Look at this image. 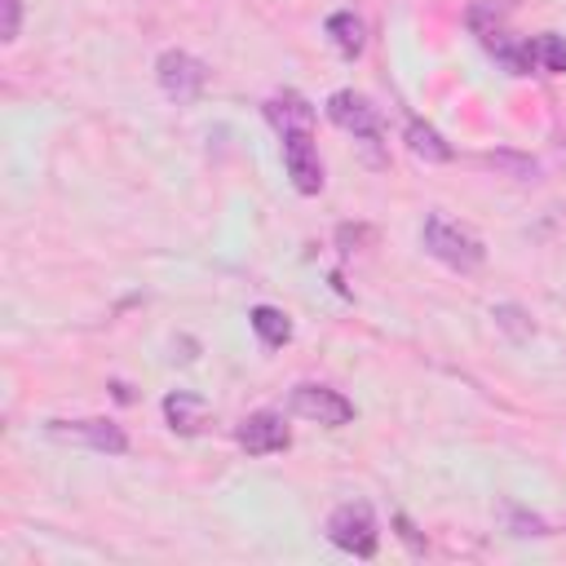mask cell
<instances>
[{
	"instance_id": "cell-11",
	"label": "cell",
	"mask_w": 566,
	"mask_h": 566,
	"mask_svg": "<svg viewBox=\"0 0 566 566\" xmlns=\"http://www.w3.org/2000/svg\"><path fill=\"white\" fill-rule=\"evenodd\" d=\"M208 416H212V407H208L199 394L177 389V394L164 398V420H168L172 433H199V429L208 424Z\"/></svg>"
},
{
	"instance_id": "cell-2",
	"label": "cell",
	"mask_w": 566,
	"mask_h": 566,
	"mask_svg": "<svg viewBox=\"0 0 566 566\" xmlns=\"http://www.w3.org/2000/svg\"><path fill=\"white\" fill-rule=\"evenodd\" d=\"M469 27H473V35L495 53V62H504L509 75H531V66H535V44L522 40V35H513V31L504 27V13H500L491 0L469 4Z\"/></svg>"
},
{
	"instance_id": "cell-6",
	"label": "cell",
	"mask_w": 566,
	"mask_h": 566,
	"mask_svg": "<svg viewBox=\"0 0 566 566\" xmlns=\"http://www.w3.org/2000/svg\"><path fill=\"white\" fill-rule=\"evenodd\" d=\"M292 411L305 416V420H314V424H327V429L354 420V402L345 394L327 389V385H296L292 389Z\"/></svg>"
},
{
	"instance_id": "cell-13",
	"label": "cell",
	"mask_w": 566,
	"mask_h": 566,
	"mask_svg": "<svg viewBox=\"0 0 566 566\" xmlns=\"http://www.w3.org/2000/svg\"><path fill=\"white\" fill-rule=\"evenodd\" d=\"M248 323H252V332H256L270 349H279V345L292 340V323H287V314L274 310V305H256V310L248 314Z\"/></svg>"
},
{
	"instance_id": "cell-12",
	"label": "cell",
	"mask_w": 566,
	"mask_h": 566,
	"mask_svg": "<svg viewBox=\"0 0 566 566\" xmlns=\"http://www.w3.org/2000/svg\"><path fill=\"white\" fill-rule=\"evenodd\" d=\"M402 137H407V150L420 155L424 164H447V159H451V146L442 142V133H438L433 124H424V119H407Z\"/></svg>"
},
{
	"instance_id": "cell-14",
	"label": "cell",
	"mask_w": 566,
	"mask_h": 566,
	"mask_svg": "<svg viewBox=\"0 0 566 566\" xmlns=\"http://www.w3.org/2000/svg\"><path fill=\"white\" fill-rule=\"evenodd\" d=\"M327 35H332V44H336L345 57H358V53H363V18H358V13H349V9L332 13V18H327Z\"/></svg>"
},
{
	"instance_id": "cell-1",
	"label": "cell",
	"mask_w": 566,
	"mask_h": 566,
	"mask_svg": "<svg viewBox=\"0 0 566 566\" xmlns=\"http://www.w3.org/2000/svg\"><path fill=\"white\" fill-rule=\"evenodd\" d=\"M420 243H424L429 256H438L442 265H451V270H460V274H469V270H478V265L486 261L482 239H478L469 226L451 221L447 212H429V217H424Z\"/></svg>"
},
{
	"instance_id": "cell-9",
	"label": "cell",
	"mask_w": 566,
	"mask_h": 566,
	"mask_svg": "<svg viewBox=\"0 0 566 566\" xmlns=\"http://www.w3.org/2000/svg\"><path fill=\"white\" fill-rule=\"evenodd\" d=\"M234 438H239V447H243L248 455H274V451H287V447H292V429H287L283 416H274V411H252V416H243L239 429H234Z\"/></svg>"
},
{
	"instance_id": "cell-8",
	"label": "cell",
	"mask_w": 566,
	"mask_h": 566,
	"mask_svg": "<svg viewBox=\"0 0 566 566\" xmlns=\"http://www.w3.org/2000/svg\"><path fill=\"white\" fill-rule=\"evenodd\" d=\"M283 164H287V177L301 195L323 190V159H318L314 133H283Z\"/></svg>"
},
{
	"instance_id": "cell-3",
	"label": "cell",
	"mask_w": 566,
	"mask_h": 566,
	"mask_svg": "<svg viewBox=\"0 0 566 566\" xmlns=\"http://www.w3.org/2000/svg\"><path fill=\"white\" fill-rule=\"evenodd\" d=\"M327 539H332L336 548L354 553V557H371V553H376V539H380L371 504H367V500H349V504L332 509V517H327Z\"/></svg>"
},
{
	"instance_id": "cell-7",
	"label": "cell",
	"mask_w": 566,
	"mask_h": 566,
	"mask_svg": "<svg viewBox=\"0 0 566 566\" xmlns=\"http://www.w3.org/2000/svg\"><path fill=\"white\" fill-rule=\"evenodd\" d=\"M327 119H332L336 128L363 137V142H376V137H380V115H376V106H371L363 93H354V88H336V93L327 97Z\"/></svg>"
},
{
	"instance_id": "cell-15",
	"label": "cell",
	"mask_w": 566,
	"mask_h": 566,
	"mask_svg": "<svg viewBox=\"0 0 566 566\" xmlns=\"http://www.w3.org/2000/svg\"><path fill=\"white\" fill-rule=\"evenodd\" d=\"M531 44H535V66H544L548 75H566V35L544 31Z\"/></svg>"
},
{
	"instance_id": "cell-4",
	"label": "cell",
	"mask_w": 566,
	"mask_h": 566,
	"mask_svg": "<svg viewBox=\"0 0 566 566\" xmlns=\"http://www.w3.org/2000/svg\"><path fill=\"white\" fill-rule=\"evenodd\" d=\"M155 80H159V88H164L177 106H186V102H195V97L203 93L208 66H203L195 53H186V49H164V53L155 57Z\"/></svg>"
},
{
	"instance_id": "cell-5",
	"label": "cell",
	"mask_w": 566,
	"mask_h": 566,
	"mask_svg": "<svg viewBox=\"0 0 566 566\" xmlns=\"http://www.w3.org/2000/svg\"><path fill=\"white\" fill-rule=\"evenodd\" d=\"M44 433L57 438V442H71V447L102 451V455H124L128 451V438L115 420H49Z\"/></svg>"
},
{
	"instance_id": "cell-10",
	"label": "cell",
	"mask_w": 566,
	"mask_h": 566,
	"mask_svg": "<svg viewBox=\"0 0 566 566\" xmlns=\"http://www.w3.org/2000/svg\"><path fill=\"white\" fill-rule=\"evenodd\" d=\"M265 119L279 128V137L283 133H310L314 128V106L301 97V93H274V97H265Z\"/></svg>"
},
{
	"instance_id": "cell-16",
	"label": "cell",
	"mask_w": 566,
	"mask_h": 566,
	"mask_svg": "<svg viewBox=\"0 0 566 566\" xmlns=\"http://www.w3.org/2000/svg\"><path fill=\"white\" fill-rule=\"evenodd\" d=\"M22 27V0H0V40H18Z\"/></svg>"
}]
</instances>
